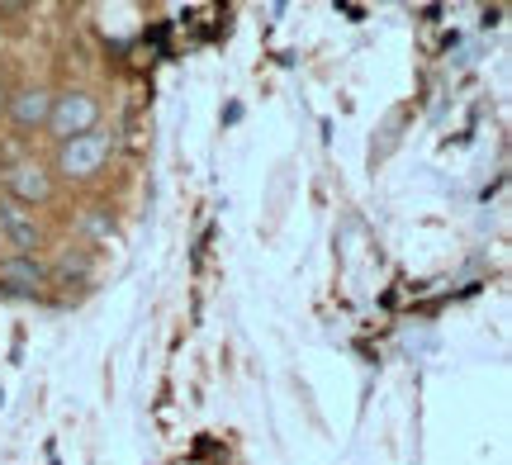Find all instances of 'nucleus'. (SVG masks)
<instances>
[{
    "mask_svg": "<svg viewBox=\"0 0 512 465\" xmlns=\"http://www.w3.org/2000/svg\"><path fill=\"white\" fill-rule=\"evenodd\" d=\"M110 152H114V133L91 129V133H81V138L57 143L53 167H48V171H53V176H62V181H72V186H86V181H95V176L105 171Z\"/></svg>",
    "mask_w": 512,
    "mask_h": 465,
    "instance_id": "1",
    "label": "nucleus"
},
{
    "mask_svg": "<svg viewBox=\"0 0 512 465\" xmlns=\"http://www.w3.org/2000/svg\"><path fill=\"white\" fill-rule=\"evenodd\" d=\"M100 129V95L86 91V86H67V91H53V114H48V138L67 143V138H81V133Z\"/></svg>",
    "mask_w": 512,
    "mask_h": 465,
    "instance_id": "2",
    "label": "nucleus"
},
{
    "mask_svg": "<svg viewBox=\"0 0 512 465\" xmlns=\"http://www.w3.org/2000/svg\"><path fill=\"white\" fill-rule=\"evenodd\" d=\"M0 181H5V200H15L24 209H43L57 200V176L38 162H10L0 171Z\"/></svg>",
    "mask_w": 512,
    "mask_h": 465,
    "instance_id": "3",
    "label": "nucleus"
},
{
    "mask_svg": "<svg viewBox=\"0 0 512 465\" xmlns=\"http://www.w3.org/2000/svg\"><path fill=\"white\" fill-rule=\"evenodd\" d=\"M0 295L5 299H43L48 295V266L38 257H0Z\"/></svg>",
    "mask_w": 512,
    "mask_h": 465,
    "instance_id": "4",
    "label": "nucleus"
},
{
    "mask_svg": "<svg viewBox=\"0 0 512 465\" xmlns=\"http://www.w3.org/2000/svg\"><path fill=\"white\" fill-rule=\"evenodd\" d=\"M48 114H53V91H48V86H19V91L5 100V119H10L15 133L48 129Z\"/></svg>",
    "mask_w": 512,
    "mask_h": 465,
    "instance_id": "5",
    "label": "nucleus"
},
{
    "mask_svg": "<svg viewBox=\"0 0 512 465\" xmlns=\"http://www.w3.org/2000/svg\"><path fill=\"white\" fill-rule=\"evenodd\" d=\"M0 238H5V247H10L15 257H38V247H43V228H38V219L24 205L0 200Z\"/></svg>",
    "mask_w": 512,
    "mask_h": 465,
    "instance_id": "6",
    "label": "nucleus"
},
{
    "mask_svg": "<svg viewBox=\"0 0 512 465\" xmlns=\"http://www.w3.org/2000/svg\"><path fill=\"white\" fill-rule=\"evenodd\" d=\"M86 276H91V257H86V252H76V257L67 252V257L57 261V271H48V285H53V280L57 285H72V280H86Z\"/></svg>",
    "mask_w": 512,
    "mask_h": 465,
    "instance_id": "7",
    "label": "nucleus"
}]
</instances>
